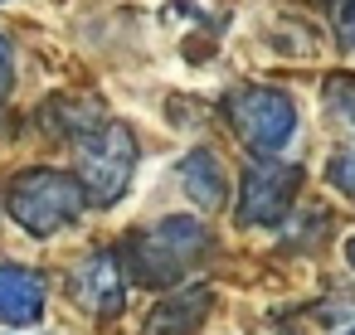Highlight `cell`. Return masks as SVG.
<instances>
[{
  "label": "cell",
  "instance_id": "6da1fadb",
  "mask_svg": "<svg viewBox=\"0 0 355 335\" xmlns=\"http://www.w3.org/2000/svg\"><path fill=\"white\" fill-rule=\"evenodd\" d=\"M83 204H88V194H83L78 175H69V170H25V175H15V185L6 194L10 219L30 238L64 233L69 224H78Z\"/></svg>",
  "mask_w": 355,
  "mask_h": 335
},
{
  "label": "cell",
  "instance_id": "7a4b0ae2",
  "mask_svg": "<svg viewBox=\"0 0 355 335\" xmlns=\"http://www.w3.org/2000/svg\"><path fill=\"white\" fill-rule=\"evenodd\" d=\"M78 151V185L93 204H117L132 190L137 175V136L122 122H93L88 132L73 136Z\"/></svg>",
  "mask_w": 355,
  "mask_h": 335
},
{
  "label": "cell",
  "instance_id": "3957f363",
  "mask_svg": "<svg viewBox=\"0 0 355 335\" xmlns=\"http://www.w3.org/2000/svg\"><path fill=\"white\" fill-rule=\"evenodd\" d=\"M209 248V228L190 214H171V219H156L137 243H132V277L146 282V287H171L180 282L195 257Z\"/></svg>",
  "mask_w": 355,
  "mask_h": 335
},
{
  "label": "cell",
  "instance_id": "277c9868",
  "mask_svg": "<svg viewBox=\"0 0 355 335\" xmlns=\"http://www.w3.org/2000/svg\"><path fill=\"white\" fill-rule=\"evenodd\" d=\"M224 107H229L234 132L243 136V146H248L258 161L287 156V146H292V136H297V102H292L282 88L248 83V88H234Z\"/></svg>",
  "mask_w": 355,
  "mask_h": 335
},
{
  "label": "cell",
  "instance_id": "5b68a950",
  "mask_svg": "<svg viewBox=\"0 0 355 335\" xmlns=\"http://www.w3.org/2000/svg\"><path fill=\"white\" fill-rule=\"evenodd\" d=\"M297 170L292 165H277V161H258L243 185H239V224L243 228H272L287 219L292 199H297Z\"/></svg>",
  "mask_w": 355,
  "mask_h": 335
},
{
  "label": "cell",
  "instance_id": "8992f818",
  "mask_svg": "<svg viewBox=\"0 0 355 335\" xmlns=\"http://www.w3.org/2000/svg\"><path fill=\"white\" fill-rule=\"evenodd\" d=\"M69 296L93 316H117L127 301V267L112 253H88L69 277Z\"/></svg>",
  "mask_w": 355,
  "mask_h": 335
},
{
  "label": "cell",
  "instance_id": "52a82bcc",
  "mask_svg": "<svg viewBox=\"0 0 355 335\" xmlns=\"http://www.w3.org/2000/svg\"><path fill=\"white\" fill-rule=\"evenodd\" d=\"M44 277L20 262H0V325H40L44 316Z\"/></svg>",
  "mask_w": 355,
  "mask_h": 335
},
{
  "label": "cell",
  "instance_id": "ba28073f",
  "mask_svg": "<svg viewBox=\"0 0 355 335\" xmlns=\"http://www.w3.org/2000/svg\"><path fill=\"white\" fill-rule=\"evenodd\" d=\"M175 180H180V190L190 194V204H200V209H219V204L229 199L224 161L209 156V151H190V156L175 165Z\"/></svg>",
  "mask_w": 355,
  "mask_h": 335
},
{
  "label": "cell",
  "instance_id": "9c48e42d",
  "mask_svg": "<svg viewBox=\"0 0 355 335\" xmlns=\"http://www.w3.org/2000/svg\"><path fill=\"white\" fill-rule=\"evenodd\" d=\"M209 306H214V291L209 287H190V291H180V296H171V301H161L151 311L146 335H190L209 316Z\"/></svg>",
  "mask_w": 355,
  "mask_h": 335
},
{
  "label": "cell",
  "instance_id": "30bf717a",
  "mask_svg": "<svg viewBox=\"0 0 355 335\" xmlns=\"http://www.w3.org/2000/svg\"><path fill=\"white\" fill-rule=\"evenodd\" d=\"M321 102H326V112H331L336 122L355 127V78H350V73H336V78H326V88H321Z\"/></svg>",
  "mask_w": 355,
  "mask_h": 335
},
{
  "label": "cell",
  "instance_id": "8fae6325",
  "mask_svg": "<svg viewBox=\"0 0 355 335\" xmlns=\"http://www.w3.org/2000/svg\"><path fill=\"white\" fill-rule=\"evenodd\" d=\"M326 180L345 194V199H355V141L350 146H340L336 156H331V165H326Z\"/></svg>",
  "mask_w": 355,
  "mask_h": 335
},
{
  "label": "cell",
  "instance_id": "7c38bea8",
  "mask_svg": "<svg viewBox=\"0 0 355 335\" xmlns=\"http://www.w3.org/2000/svg\"><path fill=\"white\" fill-rule=\"evenodd\" d=\"M10 83H15V54H10V39L0 35V102L10 98Z\"/></svg>",
  "mask_w": 355,
  "mask_h": 335
},
{
  "label": "cell",
  "instance_id": "4fadbf2b",
  "mask_svg": "<svg viewBox=\"0 0 355 335\" xmlns=\"http://www.w3.org/2000/svg\"><path fill=\"white\" fill-rule=\"evenodd\" d=\"M336 30H340V44L355 49V0H340V10H336Z\"/></svg>",
  "mask_w": 355,
  "mask_h": 335
},
{
  "label": "cell",
  "instance_id": "5bb4252c",
  "mask_svg": "<svg viewBox=\"0 0 355 335\" xmlns=\"http://www.w3.org/2000/svg\"><path fill=\"white\" fill-rule=\"evenodd\" d=\"M345 262H350V267H355V238H350V243H345Z\"/></svg>",
  "mask_w": 355,
  "mask_h": 335
},
{
  "label": "cell",
  "instance_id": "9a60e30c",
  "mask_svg": "<svg viewBox=\"0 0 355 335\" xmlns=\"http://www.w3.org/2000/svg\"><path fill=\"white\" fill-rule=\"evenodd\" d=\"M340 335H355V330H340Z\"/></svg>",
  "mask_w": 355,
  "mask_h": 335
}]
</instances>
